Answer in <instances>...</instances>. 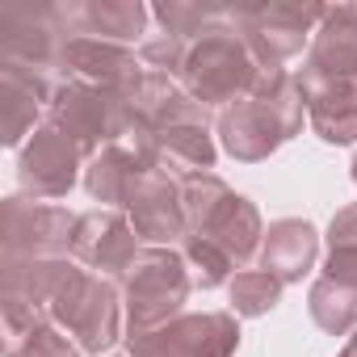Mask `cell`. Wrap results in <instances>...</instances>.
I'll use <instances>...</instances> for the list:
<instances>
[{
    "instance_id": "cell-20",
    "label": "cell",
    "mask_w": 357,
    "mask_h": 357,
    "mask_svg": "<svg viewBox=\"0 0 357 357\" xmlns=\"http://www.w3.org/2000/svg\"><path fill=\"white\" fill-rule=\"evenodd\" d=\"M80 353H84V349H80V344H72V340L51 324V328H43L38 336H30V340L22 344V353H17V357H80Z\"/></svg>"
},
{
    "instance_id": "cell-6",
    "label": "cell",
    "mask_w": 357,
    "mask_h": 357,
    "mask_svg": "<svg viewBox=\"0 0 357 357\" xmlns=\"http://www.w3.org/2000/svg\"><path fill=\"white\" fill-rule=\"evenodd\" d=\"M72 236H76V215H68L63 206L30 198L5 202V269L68 257Z\"/></svg>"
},
{
    "instance_id": "cell-19",
    "label": "cell",
    "mask_w": 357,
    "mask_h": 357,
    "mask_svg": "<svg viewBox=\"0 0 357 357\" xmlns=\"http://www.w3.org/2000/svg\"><path fill=\"white\" fill-rule=\"evenodd\" d=\"M181 257H185V265H190V282L202 286V290L223 286V282L231 278V269H236V261H231L223 248H215L211 240H202V236H185Z\"/></svg>"
},
{
    "instance_id": "cell-8",
    "label": "cell",
    "mask_w": 357,
    "mask_h": 357,
    "mask_svg": "<svg viewBox=\"0 0 357 357\" xmlns=\"http://www.w3.org/2000/svg\"><path fill=\"white\" fill-rule=\"evenodd\" d=\"M130 357H231L240 344V324L231 311L181 315L155 332L126 336Z\"/></svg>"
},
{
    "instance_id": "cell-22",
    "label": "cell",
    "mask_w": 357,
    "mask_h": 357,
    "mask_svg": "<svg viewBox=\"0 0 357 357\" xmlns=\"http://www.w3.org/2000/svg\"><path fill=\"white\" fill-rule=\"evenodd\" d=\"M324 278H332V282H349V286H357V252H328V265H324Z\"/></svg>"
},
{
    "instance_id": "cell-1",
    "label": "cell",
    "mask_w": 357,
    "mask_h": 357,
    "mask_svg": "<svg viewBox=\"0 0 357 357\" xmlns=\"http://www.w3.org/2000/svg\"><path fill=\"white\" fill-rule=\"evenodd\" d=\"M303 109H307V97H303L298 80L286 68L261 72L252 93L219 114V139L236 160H248V164L265 160L290 135H298Z\"/></svg>"
},
{
    "instance_id": "cell-16",
    "label": "cell",
    "mask_w": 357,
    "mask_h": 357,
    "mask_svg": "<svg viewBox=\"0 0 357 357\" xmlns=\"http://www.w3.org/2000/svg\"><path fill=\"white\" fill-rule=\"evenodd\" d=\"M311 126L324 143H353L357 139V93L349 89H319L307 97Z\"/></svg>"
},
{
    "instance_id": "cell-3",
    "label": "cell",
    "mask_w": 357,
    "mask_h": 357,
    "mask_svg": "<svg viewBox=\"0 0 357 357\" xmlns=\"http://www.w3.org/2000/svg\"><path fill=\"white\" fill-rule=\"evenodd\" d=\"M261 63L252 59V51L244 47V38L227 26L202 34L198 43H190V55L181 63V84L198 105H236L240 97L252 93V84L261 80Z\"/></svg>"
},
{
    "instance_id": "cell-15",
    "label": "cell",
    "mask_w": 357,
    "mask_h": 357,
    "mask_svg": "<svg viewBox=\"0 0 357 357\" xmlns=\"http://www.w3.org/2000/svg\"><path fill=\"white\" fill-rule=\"evenodd\" d=\"M68 34H80V38H101V43H118L126 47L143 22H147V9L143 5H101V0H89V5H68L59 9Z\"/></svg>"
},
{
    "instance_id": "cell-9",
    "label": "cell",
    "mask_w": 357,
    "mask_h": 357,
    "mask_svg": "<svg viewBox=\"0 0 357 357\" xmlns=\"http://www.w3.org/2000/svg\"><path fill=\"white\" fill-rule=\"evenodd\" d=\"M84 151L55 126H38L34 139L22 147V160H17V181H22V194H30L34 202H51V198H63L76 181V168H80Z\"/></svg>"
},
{
    "instance_id": "cell-17",
    "label": "cell",
    "mask_w": 357,
    "mask_h": 357,
    "mask_svg": "<svg viewBox=\"0 0 357 357\" xmlns=\"http://www.w3.org/2000/svg\"><path fill=\"white\" fill-rule=\"evenodd\" d=\"M311 319H315L324 332H332V336L357 332V286L319 278V282L311 286Z\"/></svg>"
},
{
    "instance_id": "cell-23",
    "label": "cell",
    "mask_w": 357,
    "mask_h": 357,
    "mask_svg": "<svg viewBox=\"0 0 357 357\" xmlns=\"http://www.w3.org/2000/svg\"><path fill=\"white\" fill-rule=\"evenodd\" d=\"M340 357H357V349H353V344H344V349H340Z\"/></svg>"
},
{
    "instance_id": "cell-14",
    "label": "cell",
    "mask_w": 357,
    "mask_h": 357,
    "mask_svg": "<svg viewBox=\"0 0 357 357\" xmlns=\"http://www.w3.org/2000/svg\"><path fill=\"white\" fill-rule=\"evenodd\" d=\"M315 252H319V236L307 219H278L261 240V269H269L286 286L315 265Z\"/></svg>"
},
{
    "instance_id": "cell-5",
    "label": "cell",
    "mask_w": 357,
    "mask_h": 357,
    "mask_svg": "<svg viewBox=\"0 0 357 357\" xmlns=\"http://www.w3.org/2000/svg\"><path fill=\"white\" fill-rule=\"evenodd\" d=\"M227 22L252 51V59L265 72H278L286 59H294L311 34L315 22H324V9L315 5H261V9H227Z\"/></svg>"
},
{
    "instance_id": "cell-18",
    "label": "cell",
    "mask_w": 357,
    "mask_h": 357,
    "mask_svg": "<svg viewBox=\"0 0 357 357\" xmlns=\"http://www.w3.org/2000/svg\"><path fill=\"white\" fill-rule=\"evenodd\" d=\"M231 315H244V319H257L265 311L278 307L282 298V282L269 273V269H244L231 278Z\"/></svg>"
},
{
    "instance_id": "cell-12",
    "label": "cell",
    "mask_w": 357,
    "mask_h": 357,
    "mask_svg": "<svg viewBox=\"0 0 357 357\" xmlns=\"http://www.w3.org/2000/svg\"><path fill=\"white\" fill-rule=\"evenodd\" d=\"M190 236H202V240H211L215 248H223L236 265H244L257 248H261V240H265V227H261V215H257V206L248 202V198H240V194H227Z\"/></svg>"
},
{
    "instance_id": "cell-7",
    "label": "cell",
    "mask_w": 357,
    "mask_h": 357,
    "mask_svg": "<svg viewBox=\"0 0 357 357\" xmlns=\"http://www.w3.org/2000/svg\"><path fill=\"white\" fill-rule=\"evenodd\" d=\"M294 80H298L303 97H311L319 89L357 93V5L324 9L311 55H307V63H303V72Z\"/></svg>"
},
{
    "instance_id": "cell-11",
    "label": "cell",
    "mask_w": 357,
    "mask_h": 357,
    "mask_svg": "<svg viewBox=\"0 0 357 357\" xmlns=\"http://www.w3.org/2000/svg\"><path fill=\"white\" fill-rule=\"evenodd\" d=\"M126 215H130V227L151 240L155 248L172 244L176 236H190V223H185V202H181V181L164 168H147L143 181L135 185L130 202H126Z\"/></svg>"
},
{
    "instance_id": "cell-13",
    "label": "cell",
    "mask_w": 357,
    "mask_h": 357,
    "mask_svg": "<svg viewBox=\"0 0 357 357\" xmlns=\"http://www.w3.org/2000/svg\"><path fill=\"white\" fill-rule=\"evenodd\" d=\"M147 168H151V164H147L135 147L109 143V147H101V151L89 160V168H84V190H89V198L101 202V206H126Z\"/></svg>"
},
{
    "instance_id": "cell-4",
    "label": "cell",
    "mask_w": 357,
    "mask_h": 357,
    "mask_svg": "<svg viewBox=\"0 0 357 357\" xmlns=\"http://www.w3.org/2000/svg\"><path fill=\"white\" fill-rule=\"evenodd\" d=\"M51 319L59 328H68L76 336V344L84 353H105L118 332H122V311H118V290L105 278L84 273L80 265H72L63 273V282L55 286L51 303H47Z\"/></svg>"
},
{
    "instance_id": "cell-2",
    "label": "cell",
    "mask_w": 357,
    "mask_h": 357,
    "mask_svg": "<svg viewBox=\"0 0 357 357\" xmlns=\"http://www.w3.org/2000/svg\"><path fill=\"white\" fill-rule=\"evenodd\" d=\"M190 265L176 248H143L122 278L126 303V332L143 336L176 319V311L190 298Z\"/></svg>"
},
{
    "instance_id": "cell-21",
    "label": "cell",
    "mask_w": 357,
    "mask_h": 357,
    "mask_svg": "<svg viewBox=\"0 0 357 357\" xmlns=\"http://www.w3.org/2000/svg\"><path fill=\"white\" fill-rule=\"evenodd\" d=\"M328 252H357V202L336 211L328 227Z\"/></svg>"
},
{
    "instance_id": "cell-10",
    "label": "cell",
    "mask_w": 357,
    "mask_h": 357,
    "mask_svg": "<svg viewBox=\"0 0 357 357\" xmlns=\"http://www.w3.org/2000/svg\"><path fill=\"white\" fill-rule=\"evenodd\" d=\"M135 236L139 231L130 227L126 215H118V211H89V215L76 219L72 252H76L80 265L97 269V278H126V269L143 252Z\"/></svg>"
}]
</instances>
